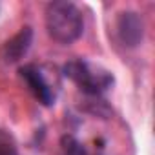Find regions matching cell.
<instances>
[{
  "instance_id": "obj_5",
  "label": "cell",
  "mask_w": 155,
  "mask_h": 155,
  "mask_svg": "<svg viewBox=\"0 0 155 155\" xmlns=\"http://www.w3.org/2000/svg\"><path fill=\"white\" fill-rule=\"evenodd\" d=\"M31 44H33V28L26 26L9 40L4 42L2 49H0V57L6 64H15L28 55Z\"/></svg>"
},
{
  "instance_id": "obj_6",
  "label": "cell",
  "mask_w": 155,
  "mask_h": 155,
  "mask_svg": "<svg viewBox=\"0 0 155 155\" xmlns=\"http://www.w3.org/2000/svg\"><path fill=\"white\" fill-rule=\"evenodd\" d=\"M60 150H62V155H90L86 146L73 135H64L62 137Z\"/></svg>"
},
{
  "instance_id": "obj_1",
  "label": "cell",
  "mask_w": 155,
  "mask_h": 155,
  "mask_svg": "<svg viewBox=\"0 0 155 155\" xmlns=\"http://www.w3.org/2000/svg\"><path fill=\"white\" fill-rule=\"evenodd\" d=\"M46 29L58 44H73L84 31L82 11L73 2H51L46 6Z\"/></svg>"
},
{
  "instance_id": "obj_7",
  "label": "cell",
  "mask_w": 155,
  "mask_h": 155,
  "mask_svg": "<svg viewBox=\"0 0 155 155\" xmlns=\"http://www.w3.org/2000/svg\"><path fill=\"white\" fill-rule=\"evenodd\" d=\"M0 155H18L17 140L6 130H0Z\"/></svg>"
},
{
  "instance_id": "obj_2",
  "label": "cell",
  "mask_w": 155,
  "mask_h": 155,
  "mask_svg": "<svg viewBox=\"0 0 155 155\" xmlns=\"http://www.w3.org/2000/svg\"><path fill=\"white\" fill-rule=\"evenodd\" d=\"M62 73L66 79H69L77 88L88 97H101L108 90L113 88L115 77L110 69L93 64L86 58H75L64 64Z\"/></svg>"
},
{
  "instance_id": "obj_3",
  "label": "cell",
  "mask_w": 155,
  "mask_h": 155,
  "mask_svg": "<svg viewBox=\"0 0 155 155\" xmlns=\"http://www.w3.org/2000/svg\"><path fill=\"white\" fill-rule=\"evenodd\" d=\"M20 77H22V81L26 82L28 90L33 93V97L44 104V106H53L55 101H57V84L51 82L48 79V75L44 71L42 66H37V64H24L20 66L18 69Z\"/></svg>"
},
{
  "instance_id": "obj_4",
  "label": "cell",
  "mask_w": 155,
  "mask_h": 155,
  "mask_svg": "<svg viewBox=\"0 0 155 155\" xmlns=\"http://www.w3.org/2000/svg\"><path fill=\"white\" fill-rule=\"evenodd\" d=\"M117 37L126 48H137L144 38V20L135 11H122L117 17Z\"/></svg>"
}]
</instances>
